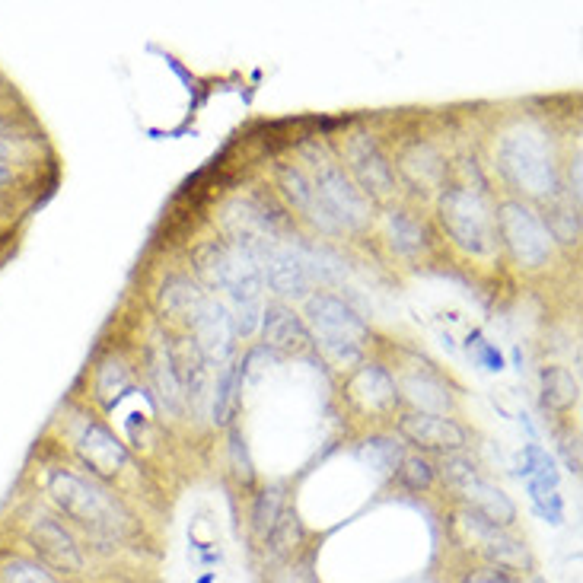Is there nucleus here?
Returning a JSON list of instances; mask_svg holds the SVG:
<instances>
[{"mask_svg": "<svg viewBox=\"0 0 583 583\" xmlns=\"http://www.w3.org/2000/svg\"><path fill=\"white\" fill-rule=\"evenodd\" d=\"M262 348L284 354V357H297L306 354L313 345V335L306 329V322L290 310L284 303H268L262 310Z\"/></svg>", "mask_w": 583, "mask_h": 583, "instance_id": "13", "label": "nucleus"}, {"mask_svg": "<svg viewBox=\"0 0 583 583\" xmlns=\"http://www.w3.org/2000/svg\"><path fill=\"white\" fill-rule=\"evenodd\" d=\"M306 329L313 332L325 357H332L338 367L360 364L370 341L367 322L357 316L354 306L335 294H322V290L306 297Z\"/></svg>", "mask_w": 583, "mask_h": 583, "instance_id": "2", "label": "nucleus"}, {"mask_svg": "<svg viewBox=\"0 0 583 583\" xmlns=\"http://www.w3.org/2000/svg\"><path fill=\"white\" fill-rule=\"evenodd\" d=\"M539 386H542V408L548 411H568L580 399V386L564 367H542Z\"/></svg>", "mask_w": 583, "mask_h": 583, "instance_id": "27", "label": "nucleus"}, {"mask_svg": "<svg viewBox=\"0 0 583 583\" xmlns=\"http://www.w3.org/2000/svg\"><path fill=\"white\" fill-rule=\"evenodd\" d=\"M303 157L313 166V192L338 230H364L370 224V201L357 192L351 176L322 144H303Z\"/></svg>", "mask_w": 583, "mask_h": 583, "instance_id": "5", "label": "nucleus"}, {"mask_svg": "<svg viewBox=\"0 0 583 583\" xmlns=\"http://www.w3.org/2000/svg\"><path fill=\"white\" fill-rule=\"evenodd\" d=\"M542 224H545L548 236L558 239V243H564V246L580 243V208L571 198H561V195L548 198Z\"/></svg>", "mask_w": 583, "mask_h": 583, "instance_id": "25", "label": "nucleus"}, {"mask_svg": "<svg viewBox=\"0 0 583 583\" xmlns=\"http://www.w3.org/2000/svg\"><path fill=\"white\" fill-rule=\"evenodd\" d=\"M561 450H564V462H568V469L577 475L580 472V440L577 437H568L561 443Z\"/></svg>", "mask_w": 583, "mask_h": 583, "instance_id": "39", "label": "nucleus"}, {"mask_svg": "<svg viewBox=\"0 0 583 583\" xmlns=\"http://www.w3.org/2000/svg\"><path fill=\"white\" fill-rule=\"evenodd\" d=\"M236 386H243V367L239 364H224L217 376V389H214V421L227 424L230 421V408L236 402Z\"/></svg>", "mask_w": 583, "mask_h": 583, "instance_id": "33", "label": "nucleus"}, {"mask_svg": "<svg viewBox=\"0 0 583 583\" xmlns=\"http://www.w3.org/2000/svg\"><path fill=\"white\" fill-rule=\"evenodd\" d=\"M526 494H529V504H533V510L539 513L545 523H552V526H561L564 523V501H561L558 491L526 488Z\"/></svg>", "mask_w": 583, "mask_h": 583, "instance_id": "37", "label": "nucleus"}, {"mask_svg": "<svg viewBox=\"0 0 583 583\" xmlns=\"http://www.w3.org/2000/svg\"><path fill=\"white\" fill-rule=\"evenodd\" d=\"M284 485H268L265 491L255 494L252 504V533L259 539H268V533L274 529V523L281 520L284 513Z\"/></svg>", "mask_w": 583, "mask_h": 583, "instance_id": "29", "label": "nucleus"}, {"mask_svg": "<svg viewBox=\"0 0 583 583\" xmlns=\"http://www.w3.org/2000/svg\"><path fill=\"white\" fill-rule=\"evenodd\" d=\"M466 348H469V354H472L485 370H491V373H501V370H504V357H501V351H497V348L491 345V341H485L482 332H472L469 341H466Z\"/></svg>", "mask_w": 583, "mask_h": 583, "instance_id": "38", "label": "nucleus"}, {"mask_svg": "<svg viewBox=\"0 0 583 583\" xmlns=\"http://www.w3.org/2000/svg\"><path fill=\"white\" fill-rule=\"evenodd\" d=\"M357 456H360V462H367L370 469L383 472V475L399 472V462L405 459L402 456V447H399L396 440H389V437H370V440H364V447L357 450Z\"/></svg>", "mask_w": 583, "mask_h": 583, "instance_id": "31", "label": "nucleus"}, {"mask_svg": "<svg viewBox=\"0 0 583 583\" xmlns=\"http://www.w3.org/2000/svg\"><path fill=\"white\" fill-rule=\"evenodd\" d=\"M497 169L526 198L548 201L561 192L552 141L536 125H517L501 137V144H497Z\"/></svg>", "mask_w": 583, "mask_h": 583, "instance_id": "1", "label": "nucleus"}, {"mask_svg": "<svg viewBox=\"0 0 583 583\" xmlns=\"http://www.w3.org/2000/svg\"><path fill=\"white\" fill-rule=\"evenodd\" d=\"M399 386V399L411 402L421 415H447L453 408V396H450V386L443 383V376L434 373L431 367H415L402 373Z\"/></svg>", "mask_w": 583, "mask_h": 583, "instance_id": "18", "label": "nucleus"}, {"mask_svg": "<svg viewBox=\"0 0 583 583\" xmlns=\"http://www.w3.org/2000/svg\"><path fill=\"white\" fill-rule=\"evenodd\" d=\"M188 329H192L195 345L201 348V354L208 357V364H230V354H233V319L230 310L220 300L214 297H204L201 306L188 319Z\"/></svg>", "mask_w": 583, "mask_h": 583, "instance_id": "9", "label": "nucleus"}, {"mask_svg": "<svg viewBox=\"0 0 583 583\" xmlns=\"http://www.w3.org/2000/svg\"><path fill=\"white\" fill-rule=\"evenodd\" d=\"M459 523L475 539L478 552H482L491 564H497V568H507V571H533L536 568L529 548L517 536H510L504 526L491 523L488 517H482V513H475L472 507L459 510Z\"/></svg>", "mask_w": 583, "mask_h": 583, "instance_id": "8", "label": "nucleus"}, {"mask_svg": "<svg viewBox=\"0 0 583 583\" xmlns=\"http://www.w3.org/2000/svg\"><path fill=\"white\" fill-rule=\"evenodd\" d=\"M13 182V166L7 160H0V185H10Z\"/></svg>", "mask_w": 583, "mask_h": 583, "instance_id": "40", "label": "nucleus"}, {"mask_svg": "<svg viewBox=\"0 0 583 583\" xmlns=\"http://www.w3.org/2000/svg\"><path fill=\"white\" fill-rule=\"evenodd\" d=\"M386 230H389V246L399 255H418L427 246L424 227L418 224V217L408 211H389Z\"/></svg>", "mask_w": 583, "mask_h": 583, "instance_id": "28", "label": "nucleus"}, {"mask_svg": "<svg viewBox=\"0 0 583 583\" xmlns=\"http://www.w3.org/2000/svg\"><path fill=\"white\" fill-rule=\"evenodd\" d=\"M0 583H61L42 561H32L23 555H13L0 564Z\"/></svg>", "mask_w": 583, "mask_h": 583, "instance_id": "32", "label": "nucleus"}, {"mask_svg": "<svg viewBox=\"0 0 583 583\" xmlns=\"http://www.w3.org/2000/svg\"><path fill=\"white\" fill-rule=\"evenodd\" d=\"M517 475L523 478L526 488H542V491H558V466L539 443H526L520 453V469Z\"/></svg>", "mask_w": 583, "mask_h": 583, "instance_id": "26", "label": "nucleus"}, {"mask_svg": "<svg viewBox=\"0 0 583 583\" xmlns=\"http://www.w3.org/2000/svg\"><path fill=\"white\" fill-rule=\"evenodd\" d=\"M348 399L373 418L392 415L399 405L396 376L380 364H360L348 380Z\"/></svg>", "mask_w": 583, "mask_h": 583, "instance_id": "12", "label": "nucleus"}, {"mask_svg": "<svg viewBox=\"0 0 583 583\" xmlns=\"http://www.w3.org/2000/svg\"><path fill=\"white\" fill-rule=\"evenodd\" d=\"M204 297H208V294H204L195 281L182 278V274H173V278H169L163 284V290H160V306H163L166 316L188 322V319H192V313L201 306Z\"/></svg>", "mask_w": 583, "mask_h": 583, "instance_id": "24", "label": "nucleus"}, {"mask_svg": "<svg viewBox=\"0 0 583 583\" xmlns=\"http://www.w3.org/2000/svg\"><path fill=\"white\" fill-rule=\"evenodd\" d=\"M274 182H278V192L287 198V204H294V208L310 220V224H316L319 230L325 233H341L335 220L325 214V208L319 204L316 192H313V182L310 176L303 173L300 166H290V163H278V169H274Z\"/></svg>", "mask_w": 583, "mask_h": 583, "instance_id": "16", "label": "nucleus"}, {"mask_svg": "<svg viewBox=\"0 0 583 583\" xmlns=\"http://www.w3.org/2000/svg\"><path fill=\"white\" fill-rule=\"evenodd\" d=\"M230 262H233V246L227 243V239H208V243H201L192 252L195 274L201 278V284L211 287V290H224Z\"/></svg>", "mask_w": 583, "mask_h": 583, "instance_id": "22", "label": "nucleus"}, {"mask_svg": "<svg viewBox=\"0 0 583 583\" xmlns=\"http://www.w3.org/2000/svg\"><path fill=\"white\" fill-rule=\"evenodd\" d=\"M26 539L32 545V552L45 561V568L61 571V574H80L83 571V555H80L77 539L67 533L64 523H58L55 517H39L29 526Z\"/></svg>", "mask_w": 583, "mask_h": 583, "instance_id": "10", "label": "nucleus"}, {"mask_svg": "<svg viewBox=\"0 0 583 583\" xmlns=\"http://www.w3.org/2000/svg\"><path fill=\"white\" fill-rule=\"evenodd\" d=\"M77 456L87 462L96 478H115L128 466V450L102 421H87L77 437Z\"/></svg>", "mask_w": 583, "mask_h": 583, "instance_id": "14", "label": "nucleus"}, {"mask_svg": "<svg viewBox=\"0 0 583 583\" xmlns=\"http://www.w3.org/2000/svg\"><path fill=\"white\" fill-rule=\"evenodd\" d=\"M169 357H173L176 380L182 389V402L192 405V411H201L208 405V357L201 354L192 335H182L169 341Z\"/></svg>", "mask_w": 583, "mask_h": 583, "instance_id": "15", "label": "nucleus"}, {"mask_svg": "<svg viewBox=\"0 0 583 583\" xmlns=\"http://www.w3.org/2000/svg\"><path fill=\"white\" fill-rule=\"evenodd\" d=\"M348 166H351V182L367 201H389L396 195V173L392 163L386 160L383 147L376 144L373 134H354L348 141Z\"/></svg>", "mask_w": 583, "mask_h": 583, "instance_id": "7", "label": "nucleus"}, {"mask_svg": "<svg viewBox=\"0 0 583 583\" xmlns=\"http://www.w3.org/2000/svg\"><path fill=\"white\" fill-rule=\"evenodd\" d=\"M198 583H214V574H204V577H198Z\"/></svg>", "mask_w": 583, "mask_h": 583, "instance_id": "42", "label": "nucleus"}, {"mask_svg": "<svg viewBox=\"0 0 583 583\" xmlns=\"http://www.w3.org/2000/svg\"><path fill=\"white\" fill-rule=\"evenodd\" d=\"M10 157V144L4 141V137H0V160H7Z\"/></svg>", "mask_w": 583, "mask_h": 583, "instance_id": "41", "label": "nucleus"}, {"mask_svg": "<svg viewBox=\"0 0 583 583\" xmlns=\"http://www.w3.org/2000/svg\"><path fill=\"white\" fill-rule=\"evenodd\" d=\"M399 173L408 179V185H415L418 192H431V188H443L447 163H443V157L431 144H411L399 160Z\"/></svg>", "mask_w": 583, "mask_h": 583, "instance_id": "20", "label": "nucleus"}, {"mask_svg": "<svg viewBox=\"0 0 583 583\" xmlns=\"http://www.w3.org/2000/svg\"><path fill=\"white\" fill-rule=\"evenodd\" d=\"M230 469L233 475L243 482L246 488L255 482V466H252V456H249V447H246V437L239 427H233L230 431Z\"/></svg>", "mask_w": 583, "mask_h": 583, "instance_id": "36", "label": "nucleus"}, {"mask_svg": "<svg viewBox=\"0 0 583 583\" xmlns=\"http://www.w3.org/2000/svg\"><path fill=\"white\" fill-rule=\"evenodd\" d=\"M48 494L67 517L96 536H125L131 529V513L122 507V501H115V494H109L106 488H99L74 472L61 469L51 475Z\"/></svg>", "mask_w": 583, "mask_h": 583, "instance_id": "3", "label": "nucleus"}, {"mask_svg": "<svg viewBox=\"0 0 583 583\" xmlns=\"http://www.w3.org/2000/svg\"><path fill=\"white\" fill-rule=\"evenodd\" d=\"M399 434L408 443H415V447L434 453H456L466 450L469 443V434L462 424H456L447 415H421V411H411V415L399 418Z\"/></svg>", "mask_w": 583, "mask_h": 583, "instance_id": "11", "label": "nucleus"}, {"mask_svg": "<svg viewBox=\"0 0 583 583\" xmlns=\"http://www.w3.org/2000/svg\"><path fill=\"white\" fill-rule=\"evenodd\" d=\"M494 233L520 268L536 271L552 262V236H548L542 217L526 201H504L494 211Z\"/></svg>", "mask_w": 583, "mask_h": 583, "instance_id": "6", "label": "nucleus"}, {"mask_svg": "<svg viewBox=\"0 0 583 583\" xmlns=\"http://www.w3.org/2000/svg\"><path fill=\"white\" fill-rule=\"evenodd\" d=\"M434 466L427 462L424 456H405L399 462V478H402V485L411 488V491H427L434 485Z\"/></svg>", "mask_w": 583, "mask_h": 583, "instance_id": "35", "label": "nucleus"}, {"mask_svg": "<svg viewBox=\"0 0 583 583\" xmlns=\"http://www.w3.org/2000/svg\"><path fill=\"white\" fill-rule=\"evenodd\" d=\"M268 555L274 561H287L290 555L297 552V545L303 542V526L297 520V513L294 510H284L281 513V520L274 523V529L268 533Z\"/></svg>", "mask_w": 583, "mask_h": 583, "instance_id": "30", "label": "nucleus"}, {"mask_svg": "<svg viewBox=\"0 0 583 583\" xmlns=\"http://www.w3.org/2000/svg\"><path fill=\"white\" fill-rule=\"evenodd\" d=\"M437 217L440 227L450 233L453 243L485 259L497 249V233H494V211L488 208L485 195L469 185H447L437 198Z\"/></svg>", "mask_w": 583, "mask_h": 583, "instance_id": "4", "label": "nucleus"}, {"mask_svg": "<svg viewBox=\"0 0 583 583\" xmlns=\"http://www.w3.org/2000/svg\"><path fill=\"white\" fill-rule=\"evenodd\" d=\"M536 583H545V580H536Z\"/></svg>", "mask_w": 583, "mask_h": 583, "instance_id": "43", "label": "nucleus"}, {"mask_svg": "<svg viewBox=\"0 0 583 583\" xmlns=\"http://www.w3.org/2000/svg\"><path fill=\"white\" fill-rule=\"evenodd\" d=\"M434 472H440V478L447 482V488H459L462 482H469V478L478 472V466H475V459L472 456H466L462 450H456V453H440V462H437V469Z\"/></svg>", "mask_w": 583, "mask_h": 583, "instance_id": "34", "label": "nucleus"}, {"mask_svg": "<svg viewBox=\"0 0 583 583\" xmlns=\"http://www.w3.org/2000/svg\"><path fill=\"white\" fill-rule=\"evenodd\" d=\"M131 389H134V376H131V370L122 364V360H118V357L99 360L96 380H93V392H96V402H99L102 408H115L118 399L128 396Z\"/></svg>", "mask_w": 583, "mask_h": 583, "instance_id": "23", "label": "nucleus"}, {"mask_svg": "<svg viewBox=\"0 0 583 583\" xmlns=\"http://www.w3.org/2000/svg\"><path fill=\"white\" fill-rule=\"evenodd\" d=\"M259 268H262V281H268L274 294H281V297H306L310 294V287H313L310 265L290 249L271 246L268 255L259 262Z\"/></svg>", "mask_w": 583, "mask_h": 583, "instance_id": "17", "label": "nucleus"}, {"mask_svg": "<svg viewBox=\"0 0 583 583\" xmlns=\"http://www.w3.org/2000/svg\"><path fill=\"white\" fill-rule=\"evenodd\" d=\"M456 494L466 497V504L475 513H482V517H488L491 523L504 526V529L517 520V507H513V501L504 494V488H497L494 482H488L482 472H475L469 482H462L456 488Z\"/></svg>", "mask_w": 583, "mask_h": 583, "instance_id": "19", "label": "nucleus"}, {"mask_svg": "<svg viewBox=\"0 0 583 583\" xmlns=\"http://www.w3.org/2000/svg\"><path fill=\"white\" fill-rule=\"evenodd\" d=\"M147 367H150V380H153V389H157L160 402L179 415L185 408L182 402V389H179V380H176V367H173V357H169V341L163 338H153V345L147 351Z\"/></svg>", "mask_w": 583, "mask_h": 583, "instance_id": "21", "label": "nucleus"}]
</instances>
